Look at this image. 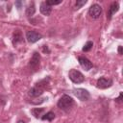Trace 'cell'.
<instances>
[{
    "instance_id": "cell-1",
    "label": "cell",
    "mask_w": 123,
    "mask_h": 123,
    "mask_svg": "<svg viewBox=\"0 0 123 123\" xmlns=\"http://www.w3.org/2000/svg\"><path fill=\"white\" fill-rule=\"evenodd\" d=\"M57 105H58V107H59L61 110H62V111H68L73 107V105H74V100H73V98H72L71 96L64 94V95H62V96L60 98V100L58 101Z\"/></svg>"
},
{
    "instance_id": "cell-2",
    "label": "cell",
    "mask_w": 123,
    "mask_h": 123,
    "mask_svg": "<svg viewBox=\"0 0 123 123\" xmlns=\"http://www.w3.org/2000/svg\"><path fill=\"white\" fill-rule=\"evenodd\" d=\"M68 77L74 84H81V83H83L85 81L84 75L80 71H78L76 69H71L69 71V73H68Z\"/></svg>"
},
{
    "instance_id": "cell-3",
    "label": "cell",
    "mask_w": 123,
    "mask_h": 123,
    "mask_svg": "<svg viewBox=\"0 0 123 123\" xmlns=\"http://www.w3.org/2000/svg\"><path fill=\"white\" fill-rule=\"evenodd\" d=\"M72 92L81 101H87L90 98L89 92L85 88H74L72 90Z\"/></svg>"
},
{
    "instance_id": "cell-4",
    "label": "cell",
    "mask_w": 123,
    "mask_h": 123,
    "mask_svg": "<svg viewBox=\"0 0 123 123\" xmlns=\"http://www.w3.org/2000/svg\"><path fill=\"white\" fill-rule=\"evenodd\" d=\"M101 13H102V8L98 4H93L88 9V15L91 18H93V19L99 18L100 15H101Z\"/></svg>"
},
{
    "instance_id": "cell-5",
    "label": "cell",
    "mask_w": 123,
    "mask_h": 123,
    "mask_svg": "<svg viewBox=\"0 0 123 123\" xmlns=\"http://www.w3.org/2000/svg\"><path fill=\"white\" fill-rule=\"evenodd\" d=\"M112 80L111 79H107L105 77H101L97 80V83H96V86L100 89H106V88H109L112 86Z\"/></svg>"
},
{
    "instance_id": "cell-6",
    "label": "cell",
    "mask_w": 123,
    "mask_h": 123,
    "mask_svg": "<svg viewBox=\"0 0 123 123\" xmlns=\"http://www.w3.org/2000/svg\"><path fill=\"white\" fill-rule=\"evenodd\" d=\"M41 37H42L41 34H39L37 31H28L26 33V38L30 43H35L39 39H41Z\"/></svg>"
},
{
    "instance_id": "cell-7",
    "label": "cell",
    "mask_w": 123,
    "mask_h": 123,
    "mask_svg": "<svg viewBox=\"0 0 123 123\" xmlns=\"http://www.w3.org/2000/svg\"><path fill=\"white\" fill-rule=\"evenodd\" d=\"M43 91H44V87L40 84H37V86H35L34 87H32L29 90L28 94H29V96H31L33 98H36V97L40 96L43 93Z\"/></svg>"
},
{
    "instance_id": "cell-8",
    "label": "cell",
    "mask_w": 123,
    "mask_h": 123,
    "mask_svg": "<svg viewBox=\"0 0 123 123\" xmlns=\"http://www.w3.org/2000/svg\"><path fill=\"white\" fill-rule=\"evenodd\" d=\"M78 61H79L80 65H81V66H82L86 71L90 70V69L92 68V66H93L92 62H91L87 58H86V57H79Z\"/></svg>"
},
{
    "instance_id": "cell-9",
    "label": "cell",
    "mask_w": 123,
    "mask_h": 123,
    "mask_svg": "<svg viewBox=\"0 0 123 123\" xmlns=\"http://www.w3.org/2000/svg\"><path fill=\"white\" fill-rule=\"evenodd\" d=\"M39 62H40V55H39V53L34 52V54H33L31 60H30L29 65H30L32 68L36 69V68H37V66L39 65Z\"/></svg>"
},
{
    "instance_id": "cell-10",
    "label": "cell",
    "mask_w": 123,
    "mask_h": 123,
    "mask_svg": "<svg viewBox=\"0 0 123 123\" xmlns=\"http://www.w3.org/2000/svg\"><path fill=\"white\" fill-rule=\"evenodd\" d=\"M39 10H40V12L43 14V15H50L51 12H52V7L47 5L46 2H42L40 3V7H39Z\"/></svg>"
},
{
    "instance_id": "cell-11",
    "label": "cell",
    "mask_w": 123,
    "mask_h": 123,
    "mask_svg": "<svg viewBox=\"0 0 123 123\" xmlns=\"http://www.w3.org/2000/svg\"><path fill=\"white\" fill-rule=\"evenodd\" d=\"M118 10H119V5H118V3H117V2H113V3L110 6V8H109V12H108V15H107L108 19H111V16H112L115 12H118Z\"/></svg>"
},
{
    "instance_id": "cell-12",
    "label": "cell",
    "mask_w": 123,
    "mask_h": 123,
    "mask_svg": "<svg viewBox=\"0 0 123 123\" xmlns=\"http://www.w3.org/2000/svg\"><path fill=\"white\" fill-rule=\"evenodd\" d=\"M23 41V37H22V33L19 30H16L13 33V37H12V43L13 45L17 44L18 42H22Z\"/></svg>"
},
{
    "instance_id": "cell-13",
    "label": "cell",
    "mask_w": 123,
    "mask_h": 123,
    "mask_svg": "<svg viewBox=\"0 0 123 123\" xmlns=\"http://www.w3.org/2000/svg\"><path fill=\"white\" fill-rule=\"evenodd\" d=\"M35 12H36V6H35V4L32 2V3L28 6V8L26 9V15H27L28 17H30V16H33V15L35 14Z\"/></svg>"
},
{
    "instance_id": "cell-14",
    "label": "cell",
    "mask_w": 123,
    "mask_h": 123,
    "mask_svg": "<svg viewBox=\"0 0 123 123\" xmlns=\"http://www.w3.org/2000/svg\"><path fill=\"white\" fill-rule=\"evenodd\" d=\"M43 111H44V110L42 108H35V109H32V111H31L32 114L36 118H41V115H42Z\"/></svg>"
},
{
    "instance_id": "cell-15",
    "label": "cell",
    "mask_w": 123,
    "mask_h": 123,
    "mask_svg": "<svg viewBox=\"0 0 123 123\" xmlns=\"http://www.w3.org/2000/svg\"><path fill=\"white\" fill-rule=\"evenodd\" d=\"M54 118H55V113L53 111H48L41 116L42 120H47V121H52L54 120Z\"/></svg>"
},
{
    "instance_id": "cell-16",
    "label": "cell",
    "mask_w": 123,
    "mask_h": 123,
    "mask_svg": "<svg viewBox=\"0 0 123 123\" xmlns=\"http://www.w3.org/2000/svg\"><path fill=\"white\" fill-rule=\"evenodd\" d=\"M92 46H93V42L89 40V41H87V42L84 45V47H83V51H84V52H88L89 50H91Z\"/></svg>"
},
{
    "instance_id": "cell-17",
    "label": "cell",
    "mask_w": 123,
    "mask_h": 123,
    "mask_svg": "<svg viewBox=\"0 0 123 123\" xmlns=\"http://www.w3.org/2000/svg\"><path fill=\"white\" fill-rule=\"evenodd\" d=\"M85 4H86V0H78V1L76 2L75 8H76V9H80V8H82Z\"/></svg>"
},
{
    "instance_id": "cell-18",
    "label": "cell",
    "mask_w": 123,
    "mask_h": 123,
    "mask_svg": "<svg viewBox=\"0 0 123 123\" xmlns=\"http://www.w3.org/2000/svg\"><path fill=\"white\" fill-rule=\"evenodd\" d=\"M62 2V0H59V1H53V0H48V1H46V4L52 7V6H55V5H59V4H61Z\"/></svg>"
},
{
    "instance_id": "cell-19",
    "label": "cell",
    "mask_w": 123,
    "mask_h": 123,
    "mask_svg": "<svg viewBox=\"0 0 123 123\" xmlns=\"http://www.w3.org/2000/svg\"><path fill=\"white\" fill-rule=\"evenodd\" d=\"M121 99H122V92L120 93V95H119V97L115 99V101H116V102H120V101H121Z\"/></svg>"
},
{
    "instance_id": "cell-20",
    "label": "cell",
    "mask_w": 123,
    "mask_h": 123,
    "mask_svg": "<svg viewBox=\"0 0 123 123\" xmlns=\"http://www.w3.org/2000/svg\"><path fill=\"white\" fill-rule=\"evenodd\" d=\"M43 51H44V52H45V51H47V53H49V52H50V50L48 49V47H47L46 45H43Z\"/></svg>"
},
{
    "instance_id": "cell-21",
    "label": "cell",
    "mask_w": 123,
    "mask_h": 123,
    "mask_svg": "<svg viewBox=\"0 0 123 123\" xmlns=\"http://www.w3.org/2000/svg\"><path fill=\"white\" fill-rule=\"evenodd\" d=\"M15 4L18 6V9H20V8H21V4H22V2H20V1H17V2H15Z\"/></svg>"
},
{
    "instance_id": "cell-22",
    "label": "cell",
    "mask_w": 123,
    "mask_h": 123,
    "mask_svg": "<svg viewBox=\"0 0 123 123\" xmlns=\"http://www.w3.org/2000/svg\"><path fill=\"white\" fill-rule=\"evenodd\" d=\"M118 53H119L120 55H122V46H119V47H118Z\"/></svg>"
},
{
    "instance_id": "cell-23",
    "label": "cell",
    "mask_w": 123,
    "mask_h": 123,
    "mask_svg": "<svg viewBox=\"0 0 123 123\" xmlns=\"http://www.w3.org/2000/svg\"><path fill=\"white\" fill-rule=\"evenodd\" d=\"M17 123H26V122H25V121H23V120H19Z\"/></svg>"
}]
</instances>
